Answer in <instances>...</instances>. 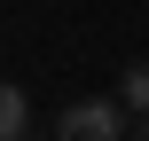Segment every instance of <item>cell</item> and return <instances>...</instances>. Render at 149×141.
<instances>
[{"instance_id": "cell-1", "label": "cell", "mask_w": 149, "mask_h": 141, "mask_svg": "<svg viewBox=\"0 0 149 141\" xmlns=\"http://www.w3.org/2000/svg\"><path fill=\"white\" fill-rule=\"evenodd\" d=\"M55 141H134V110L118 94H86L55 118Z\"/></svg>"}, {"instance_id": "cell-2", "label": "cell", "mask_w": 149, "mask_h": 141, "mask_svg": "<svg viewBox=\"0 0 149 141\" xmlns=\"http://www.w3.org/2000/svg\"><path fill=\"white\" fill-rule=\"evenodd\" d=\"M0 141H31V94L0 86Z\"/></svg>"}, {"instance_id": "cell-3", "label": "cell", "mask_w": 149, "mask_h": 141, "mask_svg": "<svg viewBox=\"0 0 149 141\" xmlns=\"http://www.w3.org/2000/svg\"><path fill=\"white\" fill-rule=\"evenodd\" d=\"M118 102H126L134 118H149V63H126V78H118Z\"/></svg>"}, {"instance_id": "cell-4", "label": "cell", "mask_w": 149, "mask_h": 141, "mask_svg": "<svg viewBox=\"0 0 149 141\" xmlns=\"http://www.w3.org/2000/svg\"><path fill=\"white\" fill-rule=\"evenodd\" d=\"M134 141H149V118H134Z\"/></svg>"}]
</instances>
